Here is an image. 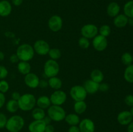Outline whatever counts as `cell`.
I'll use <instances>...</instances> for the list:
<instances>
[{"label": "cell", "instance_id": "6da1fadb", "mask_svg": "<svg viewBox=\"0 0 133 132\" xmlns=\"http://www.w3.org/2000/svg\"><path fill=\"white\" fill-rule=\"evenodd\" d=\"M18 102L19 109L23 111H29L35 107L36 105V98L32 94L25 93L21 95Z\"/></svg>", "mask_w": 133, "mask_h": 132}, {"label": "cell", "instance_id": "7a4b0ae2", "mask_svg": "<svg viewBox=\"0 0 133 132\" xmlns=\"http://www.w3.org/2000/svg\"><path fill=\"white\" fill-rule=\"evenodd\" d=\"M35 53L33 47L30 44L23 43L17 48L16 54L20 61L29 62L34 58Z\"/></svg>", "mask_w": 133, "mask_h": 132}, {"label": "cell", "instance_id": "3957f363", "mask_svg": "<svg viewBox=\"0 0 133 132\" xmlns=\"http://www.w3.org/2000/svg\"><path fill=\"white\" fill-rule=\"evenodd\" d=\"M25 124V120L22 116L16 115L7 119L5 128L9 132H19Z\"/></svg>", "mask_w": 133, "mask_h": 132}, {"label": "cell", "instance_id": "277c9868", "mask_svg": "<svg viewBox=\"0 0 133 132\" xmlns=\"http://www.w3.org/2000/svg\"><path fill=\"white\" fill-rule=\"evenodd\" d=\"M48 116L53 121L60 122L64 120L66 113L61 106L51 105L48 109Z\"/></svg>", "mask_w": 133, "mask_h": 132}, {"label": "cell", "instance_id": "5b68a950", "mask_svg": "<svg viewBox=\"0 0 133 132\" xmlns=\"http://www.w3.org/2000/svg\"><path fill=\"white\" fill-rule=\"evenodd\" d=\"M60 71V66L56 60L49 59L45 62L44 66V75L48 78L54 77L58 75Z\"/></svg>", "mask_w": 133, "mask_h": 132}, {"label": "cell", "instance_id": "8992f818", "mask_svg": "<svg viewBox=\"0 0 133 132\" xmlns=\"http://www.w3.org/2000/svg\"><path fill=\"white\" fill-rule=\"evenodd\" d=\"M70 97L75 102L83 101L86 99L88 93L83 85H76L73 86L70 91Z\"/></svg>", "mask_w": 133, "mask_h": 132}, {"label": "cell", "instance_id": "52a82bcc", "mask_svg": "<svg viewBox=\"0 0 133 132\" xmlns=\"http://www.w3.org/2000/svg\"><path fill=\"white\" fill-rule=\"evenodd\" d=\"M99 33V28L94 24H87L83 26L81 29L82 36L87 39H93Z\"/></svg>", "mask_w": 133, "mask_h": 132}, {"label": "cell", "instance_id": "ba28073f", "mask_svg": "<svg viewBox=\"0 0 133 132\" xmlns=\"http://www.w3.org/2000/svg\"><path fill=\"white\" fill-rule=\"evenodd\" d=\"M51 103L52 105L55 106H62L66 102L67 100V95L64 91L55 90L51 94L50 97Z\"/></svg>", "mask_w": 133, "mask_h": 132}, {"label": "cell", "instance_id": "9c48e42d", "mask_svg": "<svg viewBox=\"0 0 133 132\" xmlns=\"http://www.w3.org/2000/svg\"><path fill=\"white\" fill-rule=\"evenodd\" d=\"M32 47L35 53L40 56L48 54L51 49L49 44L44 40H36Z\"/></svg>", "mask_w": 133, "mask_h": 132}, {"label": "cell", "instance_id": "30bf717a", "mask_svg": "<svg viewBox=\"0 0 133 132\" xmlns=\"http://www.w3.org/2000/svg\"><path fill=\"white\" fill-rule=\"evenodd\" d=\"M92 45L95 50L98 52H102L107 49L108 46V40L106 37L97 34L92 40Z\"/></svg>", "mask_w": 133, "mask_h": 132}, {"label": "cell", "instance_id": "8fae6325", "mask_svg": "<svg viewBox=\"0 0 133 132\" xmlns=\"http://www.w3.org/2000/svg\"><path fill=\"white\" fill-rule=\"evenodd\" d=\"M48 27L51 31L54 32H58L62 28L63 21L60 16L54 15L52 16L49 19L48 22Z\"/></svg>", "mask_w": 133, "mask_h": 132}, {"label": "cell", "instance_id": "7c38bea8", "mask_svg": "<svg viewBox=\"0 0 133 132\" xmlns=\"http://www.w3.org/2000/svg\"><path fill=\"white\" fill-rule=\"evenodd\" d=\"M24 82L25 85L31 89H35L39 85L40 78L37 75L33 72H29L25 75Z\"/></svg>", "mask_w": 133, "mask_h": 132}, {"label": "cell", "instance_id": "4fadbf2b", "mask_svg": "<svg viewBox=\"0 0 133 132\" xmlns=\"http://www.w3.org/2000/svg\"><path fill=\"white\" fill-rule=\"evenodd\" d=\"M79 128L81 132H94L96 127L93 120L87 118L80 121Z\"/></svg>", "mask_w": 133, "mask_h": 132}, {"label": "cell", "instance_id": "5bb4252c", "mask_svg": "<svg viewBox=\"0 0 133 132\" xmlns=\"http://www.w3.org/2000/svg\"><path fill=\"white\" fill-rule=\"evenodd\" d=\"M133 116L129 111H121L117 116L118 123L122 126L129 125L132 121Z\"/></svg>", "mask_w": 133, "mask_h": 132}, {"label": "cell", "instance_id": "9a60e30c", "mask_svg": "<svg viewBox=\"0 0 133 132\" xmlns=\"http://www.w3.org/2000/svg\"><path fill=\"white\" fill-rule=\"evenodd\" d=\"M46 124L43 120H35L28 126L30 132H44Z\"/></svg>", "mask_w": 133, "mask_h": 132}, {"label": "cell", "instance_id": "2e32d148", "mask_svg": "<svg viewBox=\"0 0 133 132\" xmlns=\"http://www.w3.org/2000/svg\"><path fill=\"white\" fill-rule=\"evenodd\" d=\"M99 85V84L90 79V80H87L84 82V85L83 86L84 87L88 94H95L98 91Z\"/></svg>", "mask_w": 133, "mask_h": 132}, {"label": "cell", "instance_id": "e0dca14e", "mask_svg": "<svg viewBox=\"0 0 133 132\" xmlns=\"http://www.w3.org/2000/svg\"><path fill=\"white\" fill-rule=\"evenodd\" d=\"M12 5L7 0L0 1V16L6 17L11 14Z\"/></svg>", "mask_w": 133, "mask_h": 132}, {"label": "cell", "instance_id": "ac0fdd59", "mask_svg": "<svg viewBox=\"0 0 133 132\" xmlns=\"http://www.w3.org/2000/svg\"><path fill=\"white\" fill-rule=\"evenodd\" d=\"M120 12V6L116 2H111L108 5L107 8V13L111 18H114L118 15Z\"/></svg>", "mask_w": 133, "mask_h": 132}, {"label": "cell", "instance_id": "d6986e66", "mask_svg": "<svg viewBox=\"0 0 133 132\" xmlns=\"http://www.w3.org/2000/svg\"><path fill=\"white\" fill-rule=\"evenodd\" d=\"M128 17L125 14H118L114 17L113 19V23L115 27L118 28H123L128 24Z\"/></svg>", "mask_w": 133, "mask_h": 132}, {"label": "cell", "instance_id": "ffe728a7", "mask_svg": "<svg viewBox=\"0 0 133 132\" xmlns=\"http://www.w3.org/2000/svg\"><path fill=\"white\" fill-rule=\"evenodd\" d=\"M51 104V103L50 98L48 96H40L38 98V99H36V106L44 110L48 109Z\"/></svg>", "mask_w": 133, "mask_h": 132}, {"label": "cell", "instance_id": "44dd1931", "mask_svg": "<svg viewBox=\"0 0 133 132\" xmlns=\"http://www.w3.org/2000/svg\"><path fill=\"white\" fill-rule=\"evenodd\" d=\"M17 69H18V71L19 73L23 75H26L29 73V72H31V67L29 62L20 61L18 63Z\"/></svg>", "mask_w": 133, "mask_h": 132}, {"label": "cell", "instance_id": "7402d4cb", "mask_svg": "<svg viewBox=\"0 0 133 132\" xmlns=\"http://www.w3.org/2000/svg\"><path fill=\"white\" fill-rule=\"evenodd\" d=\"M64 120L70 126H77L81 121L79 115L76 113H70L68 115H66Z\"/></svg>", "mask_w": 133, "mask_h": 132}, {"label": "cell", "instance_id": "603a6c76", "mask_svg": "<svg viewBox=\"0 0 133 132\" xmlns=\"http://www.w3.org/2000/svg\"><path fill=\"white\" fill-rule=\"evenodd\" d=\"M74 109L75 113L77 115H81L84 113L87 109V104L84 100L75 102L74 105Z\"/></svg>", "mask_w": 133, "mask_h": 132}, {"label": "cell", "instance_id": "cb8c5ba5", "mask_svg": "<svg viewBox=\"0 0 133 132\" xmlns=\"http://www.w3.org/2000/svg\"><path fill=\"white\" fill-rule=\"evenodd\" d=\"M49 86L55 90H59L62 86V82L61 79L57 76L49 78L48 80Z\"/></svg>", "mask_w": 133, "mask_h": 132}, {"label": "cell", "instance_id": "d4e9b609", "mask_svg": "<svg viewBox=\"0 0 133 132\" xmlns=\"http://www.w3.org/2000/svg\"><path fill=\"white\" fill-rule=\"evenodd\" d=\"M90 79L100 84L104 80V75L102 71L99 69H94L90 73Z\"/></svg>", "mask_w": 133, "mask_h": 132}, {"label": "cell", "instance_id": "484cf974", "mask_svg": "<svg viewBox=\"0 0 133 132\" xmlns=\"http://www.w3.org/2000/svg\"><path fill=\"white\" fill-rule=\"evenodd\" d=\"M6 109L9 113H16L19 109L18 101L13 99L9 100L6 104Z\"/></svg>", "mask_w": 133, "mask_h": 132}, {"label": "cell", "instance_id": "4316f807", "mask_svg": "<svg viewBox=\"0 0 133 132\" xmlns=\"http://www.w3.org/2000/svg\"><path fill=\"white\" fill-rule=\"evenodd\" d=\"M32 116L34 120H43L45 116L44 109L40 107H35L32 111Z\"/></svg>", "mask_w": 133, "mask_h": 132}, {"label": "cell", "instance_id": "83f0119b", "mask_svg": "<svg viewBox=\"0 0 133 132\" xmlns=\"http://www.w3.org/2000/svg\"><path fill=\"white\" fill-rule=\"evenodd\" d=\"M124 78L127 82L133 84V64L127 66L124 71Z\"/></svg>", "mask_w": 133, "mask_h": 132}, {"label": "cell", "instance_id": "f1b7e54d", "mask_svg": "<svg viewBox=\"0 0 133 132\" xmlns=\"http://www.w3.org/2000/svg\"><path fill=\"white\" fill-rule=\"evenodd\" d=\"M124 14L128 18H133V0L129 1L123 6Z\"/></svg>", "mask_w": 133, "mask_h": 132}, {"label": "cell", "instance_id": "f546056e", "mask_svg": "<svg viewBox=\"0 0 133 132\" xmlns=\"http://www.w3.org/2000/svg\"><path fill=\"white\" fill-rule=\"evenodd\" d=\"M48 54L49 55L50 59L53 60H57L59 58H61V56H62L61 50L59 49H57V48L50 49Z\"/></svg>", "mask_w": 133, "mask_h": 132}, {"label": "cell", "instance_id": "4dcf8cb0", "mask_svg": "<svg viewBox=\"0 0 133 132\" xmlns=\"http://www.w3.org/2000/svg\"><path fill=\"white\" fill-rule=\"evenodd\" d=\"M99 33L104 37H108L111 33V28L108 25H103L99 28Z\"/></svg>", "mask_w": 133, "mask_h": 132}, {"label": "cell", "instance_id": "1f68e13d", "mask_svg": "<svg viewBox=\"0 0 133 132\" xmlns=\"http://www.w3.org/2000/svg\"><path fill=\"white\" fill-rule=\"evenodd\" d=\"M121 60L124 65L127 66L129 65L132 63V55L129 53H123L121 57Z\"/></svg>", "mask_w": 133, "mask_h": 132}, {"label": "cell", "instance_id": "d6a6232c", "mask_svg": "<svg viewBox=\"0 0 133 132\" xmlns=\"http://www.w3.org/2000/svg\"><path fill=\"white\" fill-rule=\"evenodd\" d=\"M78 43H79V47H80L81 49H87L90 45V43L88 39H87V38H84L83 36L81 37L79 39V41H78Z\"/></svg>", "mask_w": 133, "mask_h": 132}, {"label": "cell", "instance_id": "836d02e7", "mask_svg": "<svg viewBox=\"0 0 133 132\" xmlns=\"http://www.w3.org/2000/svg\"><path fill=\"white\" fill-rule=\"evenodd\" d=\"M9 84L6 80H1L0 81V92L2 93H5L9 91Z\"/></svg>", "mask_w": 133, "mask_h": 132}, {"label": "cell", "instance_id": "e575fe53", "mask_svg": "<svg viewBox=\"0 0 133 132\" xmlns=\"http://www.w3.org/2000/svg\"><path fill=\"white\" fill-rule=\"evenodd\" d=\"M9 72L8 70L5 66L0 65V79L1 80H4L5 78H6Z\"/></svg>", "mask_w": 133, "mask_h": 132}, {"label": "cell", "instance_id": "d590c367", "mask_svg": "<svg viewBox=\"0 0 133 132\" xmlns=\"http://www.w3.org/2000/svg\"><path fill=\"white\" fill-rule=\"evenodd\" d=\"M6 122H7V118L6 115L3 113H0V129L5 128Z\"/></svg>", "mask_w": 133, "mask_h": 132}, {"label": "cell", "instance_id": "8d00e7d4", "mask_svg": "<svg viewBox=\"0 0 133 132\" xmlns=\"http://www.w3.org/2000/svg\"><path fill=\"white\" fill-rule=\"evenodd\" d=\"M124 102L126 105L130 107L133 106V95L132 94H128L125 97L124 100Z\"/></svg>", "mask_w": 133, "mask_h": 132}, {"label": "cell", "instance_id": "74e56055", "mask_svg": "<svg viewBox=\"0 0 133 132\" xmlns=\"http://www.w3.org/2000/svg\"><path fill=\"white\" fill-rule=\"evenodd\" d=\"M109 85L107 83H103L101 82L99 84V91H101L107 92V91H109Z\"/></svg>", "mask_w": 133, "mask_h": 132}, {"label": "cell", "instance_id": "f35d334b", "mask_svg": "<svg viewBox=\"0 0 133 132\" xmlns=\"http://www.w3.org/2000/svg\"><path fill=\"white\" fill-rule=\"evenodd\" d=\"M48 86H49L48 80H45V79H42V80H40L38 87H40V88H42V89H44V88L48 87Z\"/></svg>", "mask_w": 133, "mask_h": 132}, {"label": "cell", "instance_id": "ab89813d", "mask_svg": "<svg viewBox=\"0 0 133 132\" xmlns=\"http://www.w3.org/2000/svg\"><path fill=\"white\" fill-rule=\"evenodd\" d=\"M10 61L11 63H18L19 60V58H18V56L16 55V54H12L10 57Z\"/></svg>", "mask_w": 133, "mask_h": 132}, {"label": "cell", "instance_id": "60d3db41", "mask_svg": "<svg viewBox=\"0 0 133 132\" xmlns=\"http://www.w3.org/2000/svg\"><path fill=\"white\" fill-rule=\"evenodd\" d=\"M5 101H6V98H5V96L4 93H2L0 92V109L4 106L5 104Z\"/></svg>", "mask_w": 133, "mask_h": 132}, {"label": "cell", "instance_id": "b9f144b4", "mask_svg": "<svg viewBox=\"0 0 133 132\" xmlns=\"http://www.w3.org/2000/svg\"><path fill=\"white\" fill-rule=\"evenodd\" d=\"M20 97H21V94H19V93H18V92H17V91L13 92V93H12V94H11L12 99L15 100H17V101H18V100L19 99Z\"/></svg>", "mask_w": 133, "mask_h": 132}, {"label": "cell", "instance_id": "7bdbcfd3", "mask_svg": "<svg viewBox=\"0 0 133 132\" xmlns=\"http://www.w3.org/2000/svg\"><path fill=\"white\" fill-rule=\"evenodd\" d=\"M68 132H81V131L77 126H71L69 128Z\"/></svg>", "mask_w": 133, "mask_h": 132}, {"label": "cell", "instance_id": "ee69618b", "mask_svg": "<svg viewBox=\"0 0 133 132\" xmlns=\"http://www.w3.org/2000/svg\"><path fill=\"white\" fill-rule=\"evenodd\" d=\"M55 131V128L53 125L51 124H48L46 125L45 129V131L44 132H54Z\"/></svg>", "mask_w": 133, "mask_h": 132}, {"label": "cell", "instance_id": "f6af8a7d", "mask_svg": "<svg viewBox=\"0 0 133 132\" xmlns=\"http://www.w3.org/2000/svg\"><path fill=\"white\" fill-rule=\"evenodd\" d=\"M11 1H12V3L14 6H19L22 5L23 0H11Z\"/></svg>", "mask_w": 133, "mask_h": 132}, {"label": "cell", "instance_id": "bcb514c9", "mask_svg": "<svg viewBox=\"0 0 133 132\" xmlns=\"http://www.w3.org/2000/svg\"><path fill=\"white\" fill-rule=\"evenodd\" d=\"M43 120H44V122L45 123L46 125L51 124V122L52 121V120L50 119V117H49V116H45V117L44 118V119H43Z\"/></svg>", "mask_w": 133, "mask_h": 132}, {"label": "cell", "instance_id": "7dc6e473", "mask_svg": "<svg viewBox=\"0 0 133 132\" xmlns=\"http://www.w3.org/2000/svg\"><path fill=\"white\" fill-rule=\"evenodd\" d=\"M127 131L128 132H133V121L131 122L127 127Z\"/></svg>", "mask_w": 133, "mask_h": 132}, {"label": "cell", "instance_id": "c3c4849f", "mask_svg": "<svg viewBox=\"0 0 133 132\" xmlns=\"http://www.w3.org/2000/svg\"><path fill=\"white\" fill-rule=\"evenodd\" d=\"M128 24L131 26H133V18H129Z\"/></svg>", "mask_w": 133, "mask_h": 132}, {"label": "cell", "instance_id": "681fc988", "mask_svg": "<svg viewBox=\"0 0 133 132\" xmlns=\"http://www.w3.org/2000/svg\"><path fill=\"white\" fill-rule=\"evenodd\" d=\"M5 58V54L2 51H0V61L3 60Z\"/></svg>", "mask_w": 133, "mask_h": 132}, {"label": "cell", "instance_id": "f907efd6", "mask_svg": "<svg viewBox=\"0 0 133 132\" xmlns=\"http://www.w3.org/2000/svg\"><path fill=\"white\" fill-rule=\"evenodd\" d=\"M129 111H130V112H131V115H132V116H133V106H132V107H131V109H130Z\"/></svg>", "mask_w": 133, "mask_h": 132}, {"label": "cell", "instance_id": "816d5d0a", "mask_svg": "<svg viewBox=\"0 0 133 132\" xmlns=\"http://www.w3.org/2000/svg\"><path fill=\"white\" fill-rule=\"evenodd\" d=\"M132 63H133V56H132Z\"/></svg>", "mask_w": 133, "mask_h": 132}]
</instances>
